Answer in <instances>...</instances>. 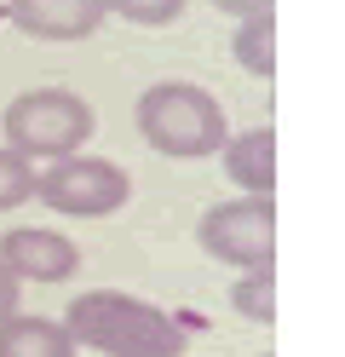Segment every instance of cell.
Listing matches in <instances>:
<instances>
[{
    "label": "cell",
    "mask_w": 345,
    "mask_h": 357,
    "mask_svg": "<svg viewBox=\"0 0 345 357\" xmlns=\"http://www.w3.org/2000/svg\"><path fill=\"white\" fill-rule=\"evenodd\" d=\"M253 357H270V351H253Z\"/></svg>",
    "instance_id": "2e32d148"
},
{
    "label": "cell",
    "mask_w": 345,
    "mask_h": 357,
    "mask_svg": "<svg viewBox=\"0 0 345 357\" xmlns=\"http://www.w3.org/2000/svg\"><path fill=\"white\" fill-rule=\"evenodd\" d=\"M230 52H236V63H242L247 75L270 81V75H276V24H270V12L242 17L236 35H230Z\"/></svg>",
    "instance_id": "30bf717a"
},
{
    "label": "cell",
    "mask_w": 345,
    "mask_h": 357,
    "mask_svg": "<svg viewBox=\"0 0 345 357\" xmlns=\"http://www.w3.org/2000/svg\"><path fill=\"white\" fill-rule=\"evenodd\" d=\"M0 357H75V340L52 317H6L0 323Z\"/></svg>",
    "instance_id": "9c48e42d"
},
{
    "label": "cell",
    "mask_w": 345,
    "mask_h": 357,
    "mask_svg": "<svg viewBox=\"0 0 345 357\" xmlns=\"http://www.w3.org/2000/svg\"><path fill=\"white\" fill-rule=\"evenodd\" d=\"M0 265H6L17 282H40V288H52V282H69V277L81 271V248H75L63 231L17 225V231L0 236Z\"/></svg>",
    "instance_id": "8992f818"
},
{
    "label": "cell",
    "mask_w": 345,
    "mask_h": 357,
    "mask_svg": "<svg viewBox=\"0 0 345 357\" xmlns=\"http://www.w3.org/2000/svg\"><path fill=\"white\" fill-rule=\"evenodd\" d=\"M196 242L213 265L230 271H253V265H276V202L270 196H236V202H213L196 225Z\"/></svg>",
    "instance_id": "5b68a950"
},
{
    "label": "cell",
    "mask_w": 345,
    "mask_h": 357,
    "mask_svg": "<svg viewBox=\"0 0 345 357\" xmlns=\"http://www.w3.org/2000/svg\"><path fill=\"white\" fill-rule=\"evenodd\" d=\"M132 196V178L121 162H109V155H63L52 162L46 173H35V202H46L52 213L63 219H109L121 213Z\"/></svg>",
    "instance_id": "277c9868"
},
{
    "label": "cell",
    "mask_w": 345,
    "mask_h": 357,
    "mask_svg": "<svg viewBox=\"0 0 345 357\" xmlns=\"http://www.w3.org/2000/svg\"><path fill=\"white\" fill-rule=\"evenodd\" d=\"M230 311L247 317V323H259V328L276 323V271H270V265H253V271L236 277V288H230Z\"/></svg>",
    "instance_id": "8fae6325"
},
{
    "label": "cell",
    "mask_w": 345,
    "mask_h": 357,
    "mask_svg": "<svg viewBox=\"0 0 345 357\" xmlns=\"http://www.w3.org/2000/svg\"><path fill=\"white\" fill-rule=\"evenodd\" d=\"M17 202H35V167L0 144V213H12Z\"/></svg>",
    "instance_id": "4fadbf2b"
},
{
    "label": "cell",
    "mask_w": 345,
    "mask_h": 357,
    "mask_svg": "<svg viewBox=\"0 0 345 357\" xmlns=\"http://www.w3.org/2000/svg\"><path fill=\"white\" fill-rule=\"evenodd\" d=\"M63 334L98 357H184V334L161 305L121 294V288H86L63 305Z\"/></svg>",
    "instance_id": "6da1fadb"
},
{
    "label": "cell",
    "mask_w": 345,
    "mask_h": 357,
    "mask_svg": "<svg viewBox=\"0 0 345 357\" xmlns=\"http://www.w3.org/2000/svg\"><path fill=\"white\" fill-rule=\"evenodd\" d=\"M132 121L144 132V144L173 155V162H201V155H219L230 127H224V104L196 81H155L138 93Z\"/></svg>",
    "instance_id": "7a4b0ae2"
},
{
    "label": "cell",
    "mask_w": 345,
    "mask_h": 357,
    "mask_svg": "<svg viewBox=\"0 0 345 357\" xmlns=\"http://www.w3.org/2000/svg\"><path fill=\"white\" fill-rule=\"evenodd\" d=\"M98 116H92V104L81 93H69V86H29V93H17L6 104V116H0V132H6V150H17L23 162H63V155H75Z\"/></svg>",
    "instance_id": "3957f363"
},
{
    "label": "cell",
    "mask_w": 345,
    "mask_h": 357,
    "mask_svg": "<svg viewBox=\"0 0 345 357\" xmlns=\"http://www.w3.org/2000/svg\"><path fill=\"white\" fill-rule=\"evenodd\" d=\"M104 12L127 17L132 29H167V24H178L184 0H104Z\"/></svg>",
    "instance_id": "7c38bea8"
},
{
    "label": "cell",
    "mask_w": 345,
    "mask_h": 357,
    "mask_svg": "<svg viewBox=\"0 0 345 357\" xmlns=\"http://www.w3.org/2000/svg\"><path fill=\"white\" fill-rule=\"evenodd\" d=\"M213 6H219L224 17H236V24H242V17H259V12H270V0H213Z\"/></svg>",
    "instance_id": "9a60e30c"
},
{
    "label": "cell",
    "mask_w": 345,
    "mask_h": 357,
    "mask_svg": "<svg viewBox=\"0 0 345 357\" xmlns=\"http://www.w3.org/2000/svg\"><path fill=\"white\" fill-rule=\"evenodd\" d=\"M6 17L29 40H86L104 24V0H6Z\"/></svg>",
    "instance_id": "52a82bcc"
},
{
    "label": "cell",
    "mask_w": 345,
    "mask_h": 357,
    "mask_svg": "<svg viewBox=\"0 0 345 357\" xmlns=\"http://www.w3.org/2000/svg\"><path fill=\"white\" fill-rule=\"evenodd\" d=\"M224 178L242 196H270L276 190V132L270 127H247L224 139Z\"/></svg>",
    "instance_id": "ba28073f"
},
{
    "label": "cell",
    "mask_w": 345,
    "mask_h": 357,
    "mask_svg": "<svg viewBox=\"0 0 345 357\" xmlns=\"http://www.w3.org/2000/svg\"><path fill=\"white\" fill-rule=\"evenodd\" d=\"M17 294H23V282L6 271V265H0V323H6V317H17Z\"/></svg>",
    "instance_id": "5bb4252c"
}]
</instances>
